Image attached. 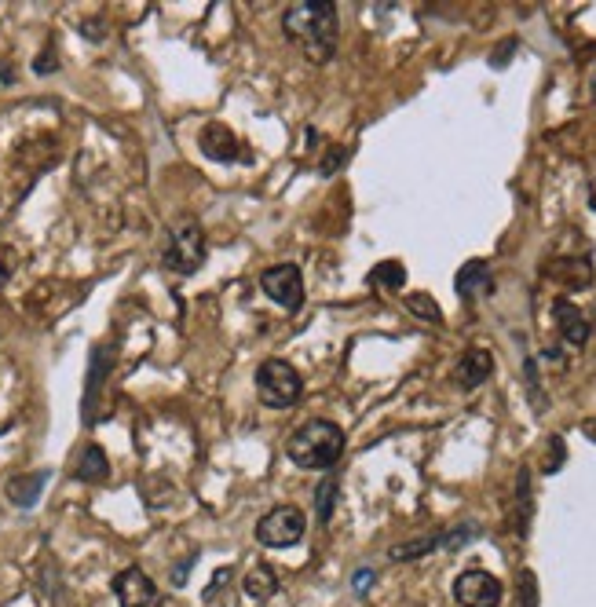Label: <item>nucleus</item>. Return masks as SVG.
<instances>
[{"mask_svg":"<svg viewBox=\"0 0 596 607\" xmlns=\"http://www.w3.org/2000/svg\"><path fill=\"white\" fill-rule=\"evenodd\" d=\"M501 597H505L501 582L487 571H479V567L458 575V582H454V600L461 607H498Z\"/></svg>","mask_w":596,"mask_h":607,"instance_id":"0eeeda50","label":"nucleus"},{"mask_svg":"<svg viewBox=\"0 0 596 607\" xmlns=\"http://www.w3.org/2000/svg\"><path fill=\"white\" fill-rule=\"evenodd\" d=\"M549 275L567 289L593 286V267H589V260H556V264L549 267Z\"/></svg>","mask_w":596,"mask_h":607,"instance_id":"2eb2a0df","label":"nucleus"},{"mask_svg":"<svg viewBox=\"0 0 596 607\" xmlns=\"http://www.w3.org/2000/svg\"><path fill=\"white\" fill-rule=\"evenodd\" d=\"M490 373H494V355L483 352V348H472V352L461 355L458 370H454V381H458L461 388H479Z\"/></svg>","mask_w":596,"mask_h":607,"instance_id":"9b49d317","label":"nucleus"},{"mask_svg":"<svg viewBox=\"0 0 596 607\" xmlns=\"http://www.w3.org/2000/svg\"><path fill=\"white\" fill-rule=\"evenodd\" d=\"M406 308L414 311L417 319L443 322V311H439L436 304H432V297H428V293H410V297H406Z\"/></svg>","mask_w":596,"mask_h":607,"instance_id":"aec40b11","label":"nucleus"},{"mask_svg":"<svg viewBox=\"0 0 596 607\" xmlns=\"http://www.w3.org/2000/svg\"><path fill=\"white\" fill-rule=\"evenodd\" d=\"M44 483H48V472H26V476H15L8 483V501L19 505V509H33L37 498H41Z\"/></svg>","mask_w":596,"mask_h":607,"instance_id":"4468645a","label":"nucleus"},{"mask_svg":"<svg viewBox=\"0 0 596 607\" xmlns=\"http://www.w3.org/2000/svg\"><path fill=\"white\" fill-rule=\"evenodd\" d=\"M202 150L209 154L213 161H235V154H238V139H235V132L227 125H220V121H213V125H205L202 128Z\"/></svg>","mask_w":596,"mask_h":607,"instance_id":"f8f14e48","label":"nucleus"},{"mask_svg":"<svg viewBox=\"0 0 596 607\" xmlns=\"http://www.w3.org/2000/svg\"><path fill=\"white\" fill-rule=\"evenodd\" d=\"M516 607H538V582L531 571H520V604Z\"/></svg>","mask_w":596,"mask_h":607,"instance_id":"412c9836","label":"nucleus"},{"mask_svg":"<svg viewBox=\"0 0 596 607\" xmlns=\"http://www.w3.org/2000/svg\"><path fill=\"white\" fill-rule=\"evenodd\" d=\"M260 286H264V293L275 300L278 308L300 311V304H304V275H300L297 264L267 267L264 275H260Z\"/></svg>","mask_w":596,"mask_h":607,"instance_id":"423d86ee","label":"nucleus"},{"mask_svg":"<svg viewBox=\"0 0 596 607\" xmlns=\"http://www.w3.org/2000/svg\"><path fill=\"white\" fill-rule=\"evenodd\" d=\"M77 480L85 483H103L110 476V461L107 454H103V447H96V443H88L85 450H81V458H77Z\"/></svg>","mask_w":596,"mask_h":607,"instance_id":"dca6fc26","label":"nucleus"},{"mask_svg":"<svg viewBox=\"0 0 596 607\" xmlns=\"http://www.w3.org/2000/svg\"><path fill=\"white\" fill-rule=\"evenodd\" d=\"M304 395V381L300 373L286 363V359H267L256 370V399L271 410H289V406L300 403Z\"/></svg>","mask_w":596,"mask_h":607,"instance_id":"7ed1b4c3","label":"nucleus"},{"mask_svg":"<svg viewBox=\"0 0 596 607\" xmlns=\"http://www.w3.org/2000/svg\"><path fill=\"white\" fill-rule=\"evenodd\" d=\"M304 531H308L304 512L297 505H278L256 523V542L264 549H289V545H297L304 538Z\"/></svg>","mask_w":596,"mask_h":607,"instance_id":"20e7f679","label":"nucleus"},{"mask_svg":"<svg viewBox=\"0 0 596 607\" xmlns=\"http://www.w3.org/2000/svg\"><path fill=\"white\" fill-rule=\"evenodd\" d=\"M286 454L297 469H333L344 454V432L333 421H308L286 443Z\"/></svg>","mask_w":596,"mask_h":607,"instance_id":"f03ea898","label":"nucleus"},{"mask_svg":"<svg viewBox=\"0 0 596 607\" xmlns=\"http://www.w3.org/2000/svg\"><path fill=\"white\" fill-rule=\"evenodd\" d=\"M366 586H373V571H359V575H355V589L366 593Z\"/></svg>","mask_w":596,"mask_h":607,"instance_id":"4be33fe9","label":"nucleus"},{"mask_svg":"<svg viewBox=\"0 0 596 607\" xmlns=\"http://www.w3.org/2000/svg\"><path fill=\"white\" fill-rule=\"evenodd\" d=\"M333 505H337V480L326 476V480L319 483V490H315V516H319V523H330Z\"/></svg>","mask_w":596,"mask_h":607,"instance_id":"f3484780","label":"nucleus"},{"mask_svg":"<svg viewBox=\"0 0 596 607\" xmlns=\"http://www.w3.org/2000/svg\"><path fill=\"white\" fill-rule=\"evenodd\" d=\"M114 597H118L121 607H158L161 604V593L158 586L150 582L147 571L139 567H128L114 578Z\"/></svg>","mask_w":596,"mask_h":607,"instance_id":"6e6552de","label":"nucleus"},{"mask_svg":"<svg viewBox=\"0 0 596 607\" xmlns=\"http://www.w3.org/2000/svg\"><path fill=\"white\" fill-rule=\"evenodd\" d=\"M282 30L311 63H326L337 48V4H330V0L293 4L282 15Z\"/></svg>","mask_w":596,"mask_h":607,"instance_id":"f257e3e1","label":"nucleus"},{"mask_svg":"<svg viewBox=\"0 0 596 607\" xmlns=\"http://www.w3.org/2000/svg\"><path fill=\"white\" fill-rule=\"evenodd\" d=\"M245 597L253 600V604H267V600L275 597L278 593V575H275V567H267V564H253L249 571H245Z\"/></svg>","mask_w":596,"mask_h":607,"instance_id":"ddd939ff","label":"nucleus"},{"mask_svg":"<svg viewBox=\"0 0 596 607\" xmlns=\"http://www.w3.org/2000/svg\"><path fill=\"white\" fill-rule=\"evenodd\" d=\"M454 289H458V297L465 300L487 297L490 289H494V275H490L487 260H469V264L461 267L458 278H454Z\"/></svg>","mask_w":596,"mask_h":607,"instance_id":"1a4fd4ad","label":"nucleus"},{"mask_svg":"<svg viewBox=\"0 0 596 607\" xmlns=\"http://www.w3.org/2000/svg\"><path fill=\"white\" fill-rule=\"evenodd\" d=\"M443 542V538H421V542H410V545H392V560H417V556H425V553H432L436 545Z\"/></svg>","mask_w":596,"mask_h":607,"instance_id":"6ab92c4d","label":"nucleus"},{"mask_svg":"<svg viewBox=\"0 0 596 607\" xmlns=\"http://www.w3.org/2000/svg\"><path fill=\"white\" fill-rule=\"evenodd\" d=\"M553 315H556V326H560V337H564L571 348H582V344L589 341V322H586V315L571 304V300H556V308H553Z\"/></svg>","mask_w":596,"mask_h":607,"instance_id":"9d476101","label":"nucleus"},{"mask_svg":"<svg viewBox=\"0 0 596 607\" xmlns=\"http://www.w3.org/2000/svg\"><path fill=\"white\" fill-rule=\"evenodd\" d=\"M205 231L198 224H183L172 231L169 245H165V267L169 271H180V275H194L198 267L205 264Z\"/></svg>","mask_w":596,"mask_h":607,"instance_id":"39448f33","label":"nucleus"},{"mask_svg":"<svg viewBox=\"0 0 596 607\" xmlns=\"http://www.w3.org/2000/svg\"><path fill=\"white\" fill-rule=\"evenodd\" d=\"M373 286H388V289H399L406 282V271L403 264H395V260H388V264H381L377 271L370 275Z\"/></svg>","mask_w":596,"mask_h":607,"instance_id":"a211bd4d","label":"nucleus"}]
</instances>
